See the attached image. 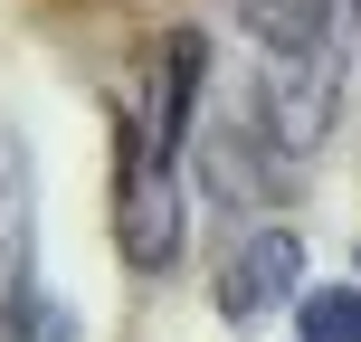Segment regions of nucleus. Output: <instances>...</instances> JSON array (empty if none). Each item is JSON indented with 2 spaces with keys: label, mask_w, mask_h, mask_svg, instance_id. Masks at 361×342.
<instances>
[{
  "label": "nucleus",
  "mask_w": 361,
  "mask_h": 342,
  "mask_svg": "<svg viewBox=\"0 0 361 342\" xmlns=\"http://www.w3.org/2000/svg\"><path fill=\"white\" fill-rule=\"evenodd\" d=\"M114 248L133 276H162L180 257V162L133 133V114H114Z\"/></svg>",
  "instance_id": "nucleus-1"
},
{
  "label": "nucleus",
  "mask_w": 361,
  "mask_h": 342,
  "mask_svg": "<svg viewBox=\"0 0 361 342\" xmlns=\"http://www.w3.org/2000/svg\"><path fill=\"white\" fill-rule=\"evenodd\" d=\"M247 114L267 124V143L286 152V162H305L333 133V114H343V57L333 48H267V76H257Z\"/></svg>",
  "instance_id": "nucleus-2"
},
{
  "label": "nucleus",
  "mask_w": 361,
  "mask_h": 342,
  "mask_svg": "<svg viewBox=\"0 0 361 342\" xmlns=\"http://www.w3.org/2000/svg\"><path fill=\"white\" fill-rule=\"evenodd\" d=\"M305 295V238L295 228H238V248L219 257V314H276Z\"/></svg>",
  "instance_id": "nucleus-3"
},
{
  "label": "nucleus",
  "mask_w": 361,
  "mask_h": 342,
  "mask_svg": "<svg viewBox=\"0 0 361 342\" xmlns=\"http://www.w3.org/2000/svg\"><path fill=\"white\" fill-rule=\"evenodd\" d=\"M286 171H295V162L267 143V124H257V114H219V124L200 133V181H209L228 209L276 200V190H286Z\"/></svg>",
  "instance_id": "nucleus-4"
},
{
  "label": "nucleus",
  "mask_w": 361,
  "mask_h": 342,
  "mask_svg": "<svg viewBox=\"0 0 361 342\" xmlns=\"http://www.w3.org/2000/svg\"><path fill=\"white\" fill-rule=\"evenodd\" d=\"M200 76H209V38H200V29H171L162 48H152V114H133V133H143L152 152H171V162H180V143H190Z\"/></svg>",
  "instance_id": "nucleus-5"
},
{
  "label": "nucleus",
  "mask_w": 361,
  "mask_h": 342,
  "mask_svg": "<svg viewBox=\"0 0 361 342\" xmlns=\"http://www.w3.org/2000/svg\"><path fill=\"white\" fill-rule=\"evenodd\" d=\"M295 333H305V342H361V286H314V295H295Z\"/></svg>",
  "instance_id": "nucleus-6"
},
{
  "label": "nucleus",
  "mask_w": 361,
  "mask_h": 342,
  "mask_svg": "<svg viewBox=\"0 0 361 342\" xmlns=\"http://www.w3.org/2000/svg\"><path fill=\"white\" fill-rule=\"evenodd\" d=\"M38 305H48V295H19V305H10V342H67V324L38 314Z\"/></svg>",
  "instance_id": "nucleus-7"
},
{
  "label": "nucleus",
  "mask_w": 361,
  "mask_h": 342,
  "mask_svg": "<svg viewBox=\"0 0 361 342\" xmlns=\"http://www.w3.org/2000/svg\"><path fill=\"white\" fill-rule=\"evenodd\" d=\"M352 19H361V0H352Z\"/></svg>",
  "instance_id": "nucleus-8"
}]
</instances>
